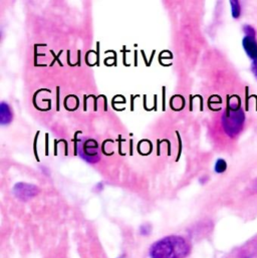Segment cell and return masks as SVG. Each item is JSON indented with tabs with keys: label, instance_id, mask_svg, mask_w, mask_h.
Segmentation results:
<instances>
[{
	"label": "cell",
	"instance_id": "1",
	"mask_svg": "<svg viewBox=\"0 0 257 258\" xmlns=\"http://www.w3.org/2000/svg\"><path fill=\"white\" fill-rule=\"evenodd\" d=\"M191 250L188 241L182 236H166L151 246V258H185Z\"/></svg>",
	"mask_w": 257,
	"mask_h": 258
},
{
	"label": "cell",
	"instance_id": "2",
	"mask_svg": "<svg viewBox=\"0 0 257 258\" xmlns=\"http://www.w3.org/2000/svg\"><path fill=\"white\" fill-rule=\"evenodd\" d=\"M221 122L224 132L230 138H235L242 131L245 123V115L239 100L228 103L227 108L222 115Z\"/></svg>",
	"mask_w": 257,
	"mask_h": 258
},
{
	"label": "cell",
	"instance_id": "3",
	"mask_svg": "<svg viewBox=\"0 0 257 258\" xmlns=\"http://www.w3.org/2000/svg\"><path fill=\"white\" fill-rule=\"evenodd\" d=\"M77 151L79 156L86 163L97 164L101 160L99 144L93 138H81L77 143Z\"/></svg>",
	"mask_w": 257,
	"mask_h": 258
},
{
	"label": "cell",
	"instance_id": "4",
	"mask_svg": "<svg viewBox=\"0 0 257 258\" xmlns=\"http://www.w3.org/2000/svg\"><path fill=\"white\" fill-rule=\"evenodd\" d=\"M38 193L39 189L35 185L23 183V182L15 184L13 187V194L21 201H28L29 199L35 197Z\"/></svg>",
	"mask_w": 257,
	"mask_h": 258
},
{
	"label": "cell",
	"instance_id": "5",
	"mask_svg": "<svg viewBox=\"0 0 257 258\" xmlns=\"http://www.w3.org/2000/svg\"><path fill=\"white\" fill-rule=\"evenodd\" d=\"M242 45L245 52L252 60L257 58V41L255 37L245 36L242 40Z\"/></svg>",
	"mask_w": 257,
	"mask_h": 258
},
{
	"label": "cell",
	"instance_id": "6",
	"mask_svg": "<svg viewBox=\"0 0 257 258\" xmlns=\"http://www.w3.org/2000/svg\"><path fill=\"white\" fill-rule=\"evenodd\" d=\"M12 120V112L10 110L9 104L5 102L0 103V122L3 126L10 124Z\"/></svg>",
	"mask_w": 257,
	"mask_h": 258
},
{
	"label": "cell",
	"instance_id": "7",
	"mask_svg": "<svg viewBox=\"0 0 257 258\" xmlns=\"http://www.w3.org/2000/svg\"><path fill=\"white\" fill-rule=\"evenodd\" d=\"M226 169H227V163H226V161L223 159H218L214 166V171L216 173L221 174V173H224Z\"/></svg>",
	"mask_w": 257,
	"mask_h": 258
},
{
	"label": "cell",
	"instance_id": "8",
	"mask_svg": "<svg viewBox=\"0 0 257 258\" xmlns=\"http://www.w3.org/2000/svg\"><path fill=\"white\" fill-rule=\"evenodd\" d=\"M230 5H231L232 17L234 18H238L240 17V13H241V8H240L239 2L238 1H235V0H231V1H230Z\"/></svg>",
	"mask_w": 257,
	"mask_h": 258
},
{
	"label": "cell",
	"instance_id": "9",
	"mask_svg": "<svg viewBox=\"0 0 257 258\" xmlns=\"http://www.w3.org/2000/svg\"><path fill=\"white\" fill-rule=\"evenodd\" d=\"M244 33L246 34V36H251V37H255V30L252 26L250 25H244L243 27Z\"/></svg>",
	"mask_w": 257,
	"mask_h": 258
},
{
	"label": "cell",
	"instance_id": "10",
	"mask_svg": "<svg viewBox=\"0 0 257 258\" xmlns=\"http://www.w3.org/2000/svg\"><path fill=\"white\" fill-rule=\"evenodd\" d=\"M251 70L254 74V77L257 79V58L252 60V66H251Z\"/></svg>",
	"mask_w": 257,
	"mask_h": 258
},
{
	"label": "cell",
	"instance_id": "11",
	"mask_svg": "<svg viewBox=\"0 0 257 258\" xmlns=\"http://www.w3.org/2000/svg\"><path fill=\"white\" fill-rule=\"evenodd\" d=\"M252 189H253L255 192H257V181L254 182V184H253V186H252Z\"/></svg>",
	"mask_w": 257,
	"mask_h": 258
}]
</instances>
